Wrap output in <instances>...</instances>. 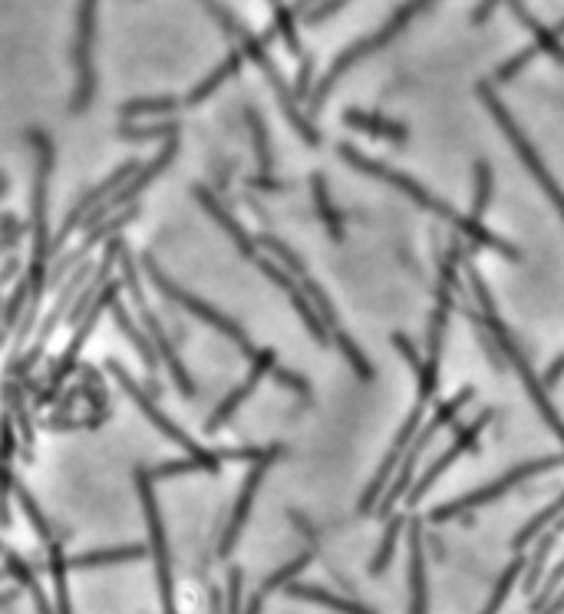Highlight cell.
<instances>
[{
	"label": "cell",
	"instance_id": "cell-1",
	"mask_svg": "<svg viewBox=\"0 0 564 614\" xmlns=\"http://www.w3.org/2000/svg\"><path fill=\"white\" fill-rule=\"evenodd\" d=\"M466 274H469V284H472V294H475V307H479V314H482L485 327H489L492 341L499 344L502 357H505V364L512 367L515 374H518V380L525 383V390H528V397H532V403H535L538 416H541V420L548 423V430L555 433L558 440H561V446H564V420H561V416H558L555 403L548 400L545 380H538V377H535V370H532V364H528L525 350L518 347L515 334L508 331V324H505L502 317H499V311H495V301H492L489 288H485V281L479 278V271H475V268L469 265V268H466Z\"/></svg>",
	"mask_w": 564,
	"mask_h": 614
},
{
	"label": "cell",
	"instance_id": "cell-2",
	"mask_svg": "<svg viewBox=\"0 0 564 614\" xmlns=\"http://www.w3.org/2000/svg\"><path fill=\"white\" fill-rule=\"evenodd\" d=\"M436 0H406V4H400L393 10V17L386 20V24L380 27V30H373L370 37H363V40H357V43H350V47L340 53V57L334 60V67H330L324 76H320V83H317V90L311 93V109L317 113L320 106H324V100H327V93L334 90V86L340 83V76H347L353 67H357V63H363L370 57V53H376V50H383L386 43H390L393 37H400L403 30L413 24V20L423 14V10H429L433 7Z\"/></svg>",
	"mask_w": 564,
	"mask_h": 614
},
{
	"label": "cell",
	"instance_id": "cell-3",
	"mask_svg": "<svg viewBox=\"0 0 564 614\" xmlns=\"http://www.w3.org/2000/svg\"><path fill=\"white\" fill-rule=\"evenodd\" d=\"M337 156L344 159L347 166L360 169L363 175H370V179L386 182V185H390V189L403 192L409 202H416L419 208H426V212L439 215L442 222H449V225L462 235V228H466V215H459L456 208L442 202L439 195H433V192L426 189V185H419V182L413 179V175L396 172L393 166H386V162H376V159H370V156H363V152H360L357 146H350V142H340V146H337Z\"/></svg>",
	"mask_w": 564,
	"mask_h": 614
},
{
	"label": "cell",
	"instance_id": "cell-4",
	"mask_svg": "<svg viewBox=\"0 0 564 614\" xmlns=\"http://www.w3.org/2000/svg\"><path fill=\"white\" fill-rule=\"evenodd\" d=\"M475 90H479V100H482V103H485V109H489V113H492L495 123H499V129L505 133V139L512 142V149L518 152V159L525 162V169L532 172V179L541 185V192L548 195V202L555 205V208H558V215L564 218V189H561V185L555 182V175L548 172L545 159L538 156V149L532 146V142H528V136L522 133V126L515 123V116L508 113L505 103L499 100V96H495L492 83H479V86H475Z\"/></svg>",
	"mask_w": 564,
	"mask_h": 614
},
{
	"label": "cell",
	"instance_id": "cell-5",
	"mask_svg": "<svg viewBox=\"0 0 564 614\" xmlns=\"http://www.w3.org/2000/svg\"><path fill=\"white\" fill-rule=\"evenodd\" d=\"M558 466H564V453L528 459V463H522V466H512L508 473H502L495 482H489V486H479V489L466 492V496H459V499L446 502V506L433 509V512H429V519H433V522L459 519V515H466V512L479 509V506H489V502H495V499H502L505 492H512L515 486H522L525 479L541 476V473H551V469H558Z\"/></svg>",
	"mask_w": 564,
	"mask_h": 614
},
{
	"label": "cell",
	"instance_id": "cell-6",
	"mask_svg": "<svg viewBox=\"0 0 564 614\" xmlns=\"http://www.w3.org/2000/svg\"><path fill=\"white\" fill-rule=\"evenodd\" d=\"M146 271H149V281H152V288H159L165 298L169 301H175L182 307V311H188V314H195L198 321L202 324H208V327H215V331L221 334V337H228L231 344H235L238 350H245L248 357H254V344H251V337L241 331V324H235L231 321V317H225L218 311V307H212L208 301H202V298H195V294H188L185 288H179V284H175L172 278H165V274L159 271V265L156 261H146Z\"/></svg>",
	"mask_w": 564,
	"mask_h": 614
},
{
	"label": "cell",
	"instance_id": "cell-7",
	"mask_svg": "<svg viewBox=\"0 0 564 614\" xmlns=\"http://www.w3.org/2000/svg\"><path fill=\"white\" fill-rule=\"evenodd\" d=\"M426 407H429V403L416 400V407L409 410V420L403 423V430L396 433V440H393V446H390V453H386L383 466L376 469V476L370 479L367 492H363V496H360V506H357L360 515L373 512V509H376V502H380V496L386 492V486H390V482H393V476H396V469H400V459L406 456L409 443H413V440H416V433L423 430V423H426Z\"/></svg>",
	"mask_w": 564,
	"mask_h": 614
},
{
	"label": "cell",
	"instance_id": "cell-8",
	"mask_svg": "<svg viewBox=\"0 0 564 614\" xmlns=\"http://www.w3.org/2000/svg\"><path fill=\"white\" fill-rule=\"evenodd\" d=\"M492 420H495V413H492V410H479V413H475L472 420L466 423V426H462V430H456V440L449 443L446 453H442V456L436 459V463L429 466L426 473H423V479H419L416 486L409 489V499H406L409 506H416V502H423L426 492L433 489V482H436L442 473H446V469H449L452 463H456L459 456H466L469 449H475V443H479V436L485 433V426H489Z\"/></svg>",
	"mask_w": 564,
	"mask_h": 614
},
{
	"label": "cell",
	"instance_id": "cell-9",
	"mask_svg": "<svg viewBox=\"0 0 564 614\" xmlns=\"http://www.w3.org/2000/svg\"><path fill=\"white\" fill-rule=\"evenodd\" d=\"M281 453H284L281 446H271V449H268V456H261V459H254V463H251V473L245 476V482H241L238 502H235V509H231L228 529H225V535H221V545H218V552H221V555H228L231 548H235L238 535H241V529H245V522H248V515H251L254 496H258V489H261L264 476H268V469L274 466V459H278Z\"/></svg>",
	"mask_w": 564,
	"mask_h": 614
},
{
	"label": "cell",
	"instance_id": "cell-10",
	"mask_svg": "<svg viewBox=\"0 0 564 614\" xmlns=\"http://www.w3.org/2000/svg\"><path fill=\"white\" fill-rule=\"evenodd\" d=\"M274 367H278V354H274L271 347H264V350H254L248 377L241 380L238 387L231 390L228 397L218 403V407H215V413H212V416H208V423H205V433H218L221 426H225V423L231 420V416H235V410L241 407V403H245V400L251 397V393L258 390V383H261L264 377H268Z\"/></svg>",
	"mask_w": 564,
	"mask_h": 614
},
{
	"label": "cell",
	"instance_id": "cell-11",
	"mask_svg": "<svg viewBox=\"0 0 564 614\" xmlns=\"http://www.w3.org/2000/svg\"><path fill=\"white\" fill-rule=\"evenodd\" d=\"M254 265H258V268H261L264 274H268V278H271V281L278 284V288L287 294V298H291V304H294L297 317H301L307 331L314 334V341H317V344H330V331H327V324L320 321V314L314 311L311 298H307V294L301 291V284H297L294 274L287 271L284 265H278V261H274V258H264V255L254 258Z\"/></svg>",
	"mask_w": 564,
	"mask_h": 614
},
{
	"label": "cell",
	"instance_id": "cell-12",
	"mask_svg": "<svg viewBox=\"0 0 564 614\" xmlns=\"http://www.w3.org/2000/svg\"><path fill=\"white\" fill-rule=\"evenodd\" d=\"M142 317H146L149 341H152V347H156L159 360H165V367H169V374H172V380H175V387H179L182 397H195V383H192V377H188V370L182 367V360H179V354H175L172 341H169V337H165L162 324L149 314V307H142Z\"/></svg>",
	"mask_w": 564,
	"mask_h": 614
},
{
	"label": "cell",
	"instance_id": "cell-13",
	"mask_svg": "<svg viewBox=\"0 0 564 614\" xmlns=\"http://www.w3.org/2000/svg\"><path fill=\"white\" fill-rule=\"evenodd\" d=\"M195 199L202 202V208L215 218V222H218L221 228H225V235H228L231 241H235V248L241 251V255H245L248 261L258 258V241H254V238L245 232V228H241V225L235 222V218H231V212H228L225 205H218V199L205 189V185H195Z\"/></svg>",
	"mask_w": 564,
	"mask_h": 614
},
{
	"label": "cell",
	"instance_id": "cell-14",
	"mask_svg": "<svg viewBox=\"0 0 564 614\" xmlns=\"http://www.w3.org/2000/svg\"><path fill=\"white\" fill-rule=\"evenodd\" d=\"M344 126L357 129V133H367L373 139H386V142H406L409 139L403 123L386 119L380 113H367V109H344Z\"/></svg>",
	"mask_w": 564,
	"mask_h": 614
},
{
	"label": "cell",
	"instance_id": "cell-15",
	"mask_svg": "<svg viewBox=\"0 0 564 614\" xmlns=\"http://www.w3.org/2000/svg\"><path fill=\"white\" fill-rule=\"evenodd\" d=\"M175 149H179V142H175V139H169V142H165V146H162V152H159V159H152L149 162V166L146 169H142L139 175H136V179H132V185H126V189L123 192H119V195H113V199H109V205L106 208H99V212L93 215V218H99V215H106L109 212V208H116V205H123L126 199L132 202V199H136V195L142 192V189H146V185L152 182V179H156V175L165 169V166H169V162L175 159Z\"/></svg>",
	"mask_w": 564,
	"mask_h": 614
},
{
	"label": "cell",
	"instance_id": "cell-16",
	"mask_svg": "<svg viewBox=\"0 0 564 614\" xmlns=\"http://www.w3.org/2000/svg\"><path fill=\"white\" fill-rule=\"evenodd\" d=\"M505 4H508V10H512V14L522 20L528 30H532L535 47H538L541 53H548V57L555 60V63H564V43H561V37L555 34V30H548L545 24H541V20H535L532 10L525 7V0H505Z\"/></svg>",
	"mask_w": 564,
	"mask_h": 614
},
{
	"label": "cell",
	"instance_id": "cell-17",
	"mask_svg": "<svg viewBox=\"0 0 564 614\" xmlns=\"http://www.w3.org/2000/svg\"><path fill=\"white\" fill-rule=\"evenodd\" d=\"M409 595H413V614H426V558H423V529L413 525L409 532Z\"/></svg>",
	"mask_w": 564,
	"mask_h": 614
},
{
	"label": "cell",
	"instance_id": "cell-18",
	"mask_svg": "<svg viewBox=\"0 0 564 614\" xmlns=\"http://www.w3.org/2000/svg\"><path fill=\"white\" fill-rule=\"evenodd\" d=\"M287 595L301 598V601H314V605H324V608H334V611H340V614H373L367 605H360V601L340 598V595H334V591L317 588V585H301V581L287 585Z\"/></svg>",
	"mask_w": 564,
	"mask_h": 614
},
{
	"label": "cell",
	"instance_id": "cell-19",
	"mask_svg": "<svg viewBox=\"0 0 564 614\" xmlns=\"http://www.w3.org/2000/svg\"><path fill=\"white\" fill-rule=\"evenodd\" d=\"M311 189H314V205H317V215H320V222H324L327 235L334 238V241H344V235H347L344 215L337 212L334 199H330L327 179H324V175H320V172H314V175H311Z\"/></svg>",
	"mask_w": 564,
	"mask_h": 614
},
{
	"label": "cell",
	"instance_id": "cell-20",
	"mask_svg": "<svg viewBox=\"0 0 564 614\" xmlns=\"http://www.w3.org/2000/svg\"><path fill=\"white\" fill-rule=\"evenodd\" d=\"M136 172H139V166H136V162H123V166H119V169L113 172V179H109L106 185H96L93 192H86V195H83V202H80V208H73V212H70V218H66V228H63V235H70V232H73V225L80 222V218H83L86 212H90V208H96V202H99V199H109V195H113V189H116V185L123 182L126 175H136ZM63 235H60V238H63Z\"/></svg>",
	"mask_w": 564,
	"mask_h": 614
},
{
	"label": "cell",
	"instance_id": "cell-21",
	"mask_svg": "<svg viewBox=\"0 0 564 614\" xmlns=\"http://www.w3.org/2000/svg\"><path fill=\"white\" fill-rule=\"evenodd\" d=\"M311 558H314V552H304V555H297L294 562H287L284 568H278V572H274V575H271L268 581H264V585H261L258 591H254V598H251V605H248V611H245V614H261V608H264V598H268L274 588H284L287 581L301 575L304 568L311 565Z\"/></svg>",
	"mask_w": 564,
	"mask_h": 614
},
{
	"label": "cell",
	"instance_id": "cell-22",
	"mask_svg": "<svg viewBox=\"0 0 564 614\" xmlns=\"http://www.w3.org/2000/svg\"><path fill=\"white\" fill-rule=\"evenodd\" d=\"M146 555H149L146 545H123V548H106V552L73 555V558H70V568H99V565L139 562V558H146Z\"/></svg>",
	"mask_w": 564,
	"mask_h": 614
},
{
	"label": "cell",
	"instance_id": "cell-23",
	"mask_svg": "<svg viewBox=\"0 0 564 614\" xmlns=\"http://www.w3.org/2000/svg\"><path fill=\"white\" fill-rule=\"evenodd\" d=\"M564 535V522H558V525H551V529H545V535H541V542H538V548H535V555L528 558L525 562V591H535V581H538V575H541V568H545V562H548V555H551V548H555V542L561 539Z\"/></svg>",
	"mask_w": 564,
	"mask_h": 614
},
{
	"label": "cell",
	"instance_id": "cell-24",
	"mask_svg": "<svg viewBox=\"0 0 564 614\" xmlns=\"http://www.w3.org/2000/svg\"><path fill=\"white\" fill-rule=\"evenodd\" d=\"M561 512H564V492H561V496H558L555 502H551V506H548L545 512H538V515H535V519H532V522H528V525H525V529H522V532H518V535H515V539H512V552H522V548H525L528 542H535V539H538V535H541V532H545V529H548V525H551V522H555V519H558V515H561Z\"/></svg>",
	"mask_w": 564,
	"mask_h": 614
},
{
	"label": "cell",
	"instance_id": "cell-25",
	"mask_svg": "<svg viewBox=\"0 0 564 614\" xmlns=\"http://www.w3.org/2000/svg\"><path fill=\"white\" fill-rule=\"evenodd\" d=\"M492 185H495L492 166L485 159H479V162H475V199H472L469 218H479V222H485V212H489V202H492Z\"/></svg>",
	"mask_w": 564,
	"mask_h": 614
},
{
	"label": "cell",
	"instance_id": "cell-26",
	"mask_svg": "<svg viewBox=\"0 0 564 614\" xmlns=\"http://www.w3.org/2000/svg\"><path fill=\"white\" fill-rule=\"evenodd\" d=\"M403 522H406V515H396V519L386 525L383 542H380V548H376V555H373V562H370V575H380V572L390 568L393 555H396V542H400V532H403Z\"/></svg>",
	"mask_w": 564,
	"mask_h": 614
},
{
	"label": "cell",
	"instance_id": "cell-27",
	"mask_svg": "<svg viewBox=\"0 0 564 614\" xmlns=\"http://www.w3.org/2000/svg\"><path fill=\"white\" fill-rule=\"evenodd\" d=\"M248 119V129H251V142H254V156H258V172L261 175H271L274 169V156H271V142H268V129H264L261 116L254 113V109H248L245 113Z\"/></svg>",
	"mask_w": 564,
	"mask_h": 614
},
{
	"label": "cell",
	"instance_id": "cell-28",
	"mask_svg": "<svg viewBox=\"0 0 564 614\" xmlns=\"http://www.w3.org/2000/svg\"><path fill=\"white\" fill-rule=\"evenodd\" d=\"M522 568H525V558H515L512 565L505 568V575L499 578V585H495V591H492V598H489V605H485L479 614H499L502 611V605H505V598L512 595V588H515V581H518V575H522Z\"/></svg>",
	"mask_w": 564,
	"mask_h": 614
},
{
	"label": "cell",
	"instance_id": "cell-29",
	"mask_svg": "<svg viewBox=\"0 0 564 614\" xmlns=\"http://www.w3.org/2000/svg\"><path fill=\"white\" fill-rule=\"evenodd\" d=\"M241 67V53H231V57L225 60V67H218L212 76H208V80L198 86V90H192V96H188V103H202L208 93H215L218 90V83H225L231 73H235Z\"/></svg>",
	"mask_w": 564,
	"mask_h": 614
},
{
	"label": "cell",
	"instance_id": "cell-30",
	"mask_svg": "<svg viewBox=\"0 0 564 614\" xmlns=\"http://www.w3.org/2000/svg\"><path fill=\"white\" fill-rule=\"evenodd\" d=\"M17 502H20V506H24V512L30 515V522H33V529H37V535H40V539L43 542H57V539H53V529H50V522L47 519H43V512L37 509V502H33L30 499V492L24 489V486H17Z\"/></svg>",
	"mask_w": 564,
	"mask_h": 614
},
{
	"label": "cell",
	"instance_id": "cell-31",
	"mask_svg": "<svg viewBox=\"0 0 564 614\" xmlns=\"http://www.w3.org/2000/svg\"><path fill=\"white\" fill-rule=\"evenodd\" d=\"M271 377L281 383V387H287L291 393H297V397H311V383H307V377H301V374H294V370H284V367H274L271 370Z\"/></svg>",
	"mask_w": 564,
	"mask_h": 614
},
{
	"label": "cell",
	"instance_id": "cell-32",
	"mask_svg": "<svg viewBox=\"0 0 564 614\" xmlns=\"http://www.w3.org/2000/svg\"><path fill=\"white\" fill-rule=\"evenodd\" d=\"M393 347L400 350V357L406 360L409 367H413V377H419V370H423V357L416 354V347H413V341H409L406 334H400V331H393Z\"/></svg>",
	"mask_w": 564,
	"mask_h": 614
},
{
	"label": "cell",
	"instance_id": "cell-33",
	"mask_svg": "<svg viewBox=\"0 0 564 614\" xmlns=\"http://www.w3.org/2000/svg\"><path fill=\"white\" fill-rule=\"evenodd\" d=\"M561 581H564V558H561V562L555 565V572L548 575L545 588L538 591V598H535V605H532L535 611H538V608H545V605H548V598H555V591H558V585H561Z\"/></svg>",
	"mask_w": 564,
	"mask_h": 614
},
{
	"label": "cell",
	"instance_id": "cell-34",
	"mask_svg": "<svg viewBox=\"0 0 564 614\" xmlns=\"http://www.w3.org/2000/svg\"><path fill=\"white\" fill-rule=\"evenodd\" d=\"M350 4V0H320V4L317 7H311V10H307V24H320V20H327V17H334L337 14V10H344Z\"/></svg>",
	"mask_w": 564,
	"mask_h": 614
},
{
	"label": "cell",
	"instance_id": "cell-35",
	"mask_svg": "<svg viewBox=\"0 0 564 614\" xmlns=\"http://www.w3.org/2000/svg\"><path fill=\"white\" fill-rule=\"evenodd\" d=\"M228 614H241V568L228 575Z\"/></svg>",
	"mask_w": 564,
	"mask_h": 614
},
{
	"label": "cell",
	"instance_id": "cell-36",
	"mask_svg": "<svg viewBox=\"0 0 564 614\" xmlns=\"http://www.w3.org/2000/svg\"><path fill=\"white\" fill-rule=\"evenodd\" d=\"M502 0H479V7H475V14H472V24H485L492 14H495V7H499Z\"/></svg>",
	"mask_w": 564,
	"mask_h": 614
},
{
	"label": "cell",
	"instance_id": "cell-37",
	"mask_svg": "<svg viewBox=\"0 0 564 614\" xmlns=\"http://www.w3.org/2000/svg\"><path fill=\"white\" fill-rule=\"evenodd\" d=\"M311 4H317V0H294V10L301 14V10H311Z\"/></svg>",
	"mask_w": 564,
	"mask_h": 614
},
{
	"label": "cell",
	"instance_id": "cell-38",
	"mask_svg": "<svg viewBox=\"0 0 564 614\" xmlns=\"http://www.w3.org/2000/svg\"><path fill=\"white\" fill-rule=\"evenodd\" d=\"M555 34H558V37H564V17L558 20V27H555Z\"/></svg>",
	"mask_w": 564,
	"mask_h": 614
}]
</instances>
